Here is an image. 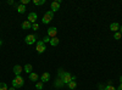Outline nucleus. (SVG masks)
<instances>
[{"label": "nucleus", "instance_id": "f257e3e1", "mask_svg": "<svg viewBox=\"0 0 122 90\" xmlns=\"http://www.w3.org/2000/svg\"><path fill=\"white\" fill-rule=\"evenodd\" d=\"M25 85V79L21 77V76H16L14 79H12V86L15 89L17 88H22Z\"/></svg>", "mask_w": 122, "mask_h": 90}, {"label": "nucleus", "instance_id": "f03ea898", "mask_svg": "<svg viewBox=\"0 0 122 90\" xmlns=\"http://www.w3.org/2000/svg\"><path fill=\"white\" fill-rule=\"evenodd\" d=\"M53 18H54V12L51 11V10H49V11H46V12L44 14V16H43V18H42V22H43L44 24H48V23L51 22Z\"/></svg>", "mask_w": 122, "mask_h": 90}, {"label": "nucleus", "instance_id": "7ed1b4c3", "mask_svg": "<svg viewBox=\"0 0 122 90\" xmlns=\"http://www.w3.org/2000/svg\"><path fill=\"white\" fill-rule=\"evenodd\" d=\"M75 78H76V77L71 76V73H68V72H65V73L62 74V77H61L60 79L62 81V83H64V84H68L71 81H75Z\"/></svg>", "mask_w": 122, "mask_h": 90}, {"label": "nucleus", "instance_id": "20e7f679", "mask_svg": "<svg viewBox=\"0 0 122 90\" xmlns=\"http://www.w3.org/2000/svg\"><path fill=\"white\" fill-rule=\"evenodd\" d=\"M36 50L38 54H43L45 50H46V46H45V43L43 40H38L37 42V45H36Z\"/></svg>", "mask_w": 122, "mask_h": 90}, {"label": "nucleus", "instance_id": "39448f33", "mask_svg": "<svg viewBox=\"0 0 122 90\" xmlns=\"http://www.w3.org/2000/svg\"><path fill=\"white\" fill-rule=\"evenodd\" d=\"M37 38H38V35H37V34H29V35H27V37H26L25 42H26V44H27V45H33V44L37 42Z\"/></svg>", "mask_w": 122, "mask_h": 90}, {"label": "nucleus", "instance_id": "423d86ee", "mask_svg": "<svg viewBox=\"0 0 122 90\" xmlns=\"http://www.w3.org/2000/svg\"><path fill=\"white\" fill-rule=\"evenodd\" d=\"M60 5H61V0H55V1H53L51 5H50V9H51L53 12L59 11V10H60Z\"/></svg>", "mask_w": 122, "mask_h": 90}, {"label": "nucleus", "instance_id": "0eeeda50", "mask_svg": "<svg viewBox=\"0 0 122 90\" xmlns=\"http://www.w3.org/2000/svg\"><path fill=\"white\" fill-rule=\"evenodd\" d=\"M37 18H38V15H37L36 12H29V14H28V17H27V21L33 24V23H36Z\"/></svg>", "mask_w": 122, "mask_h": 90}, {"label": "nucleus", "instance_id": "6e6552de", "mask_svg": "<svg viewBox=\"0 0 122 90\" xmlns=\"http://www.w3.org/2000/svg\"><path fill=\"white\" fill-rule=\"evenodd\" d=\"M56 34H57V28H56V27H50V28H48V37L55 38Z\"/></svg>", "mask_w": 122, "mask_h": 90}, {"label": "nucleus", "instance_id": "1a4fd4ad", "mask_svg": "<svg viewBox=\"0 0 122 90\" xmlns=\"http://www.w3.org/2000/svg\"><path fill=\"white\" fill-rule=\"evenodd\" d=\"M50 81V73L49 72H45L42 74V78H40V82H43V83H46Z\"/></svg>", "mask_w": 122, "mask_h": 90}, {"label": "nucleus", "instance_id": "9d476101", "mask_svg": "<svg viewBox=\"0 0 122 90\" xmlns=\"http://www.w3.org/2000/svg\"><path fill=\"white\" fill-rule=\"evenodd\" d=\"M22 69H23V67H22V66L16 65V66L14 67V69H12V71H14V73H15L16 76H20V74L22 73Z\"/></svg>", "mask_w": 122, "mask_h": 90}, {"label": "nucleus", "instance_id": "9b49d317", "mask_svg": "<svg viewBox=\"0 0 122 90\" xmlns=\"http://www.w3.org/2000/svg\"><path fill=\"white\" fill-rule=\"evenodd\" d=\"M118 29H120V24H118L117 22H112V23L110 24V31H112V32L116 33Z\"/></svg>", "mask_w": 122, "mask_h": 90}, {"label": "nucleus", "instance_id": "f8f14e48", "mask_svg": "<svg viewBox=\"0 0 122 90\" xmlns=\"http://www.w3.org/2000/svg\"><path fill=\"white\" fill-rule=\"evenodd\" d=\"M29 81L30 82H38V79H39V76L37 74V73H34V72H32V73H29Z\"/></svg>", "mask_w": 122, "mask_h": 90}, {"label": "nucleus", "instance_id": "ddd939ff", "mask_svg": "<svg viewBox=\"0 0 122 90\" xmlns=\"http://www.w3.org/2000/svg\"><path fill=\"white\" fill-rule=\"evenodd\" d=\"M22 29H32V23L28 22L27 19L22 22Z\"/></svg>", "mask_w": 122, "mask_h": 90}, {"label": "nucleus", "instance_id": "4468645a", "mask_svg": "<svg viewBox=\"0 0 122 90\" xmlns=\"http://www.w3.org/2000/svg\"><path fill=\"white\" fill-rule=\"evenodd\" d=\"M59 38L57 37H55V38H51V39H50V45H51V46H57L59 45Z\"/></svg>", "mask_w": 122, "mask_h": 90}, {"label": "nucleus", "instance_id": "2eb2a0df", "mask_svg": "<svg viewBox=\"0 0 122 90\" xmlns=\"http://www.w3.org/2000/svg\"><path fill=\"white\" fill-rule=\"evenodd\" d=\"M32 69H33V67H32V65H30V63H27V65L23 67V71L27 72L28 74H29V73H32Z\"/></svg>", "mask_w": 122, "mask_h": 90}, {"label": "nucleus", "instance_id": "dca6fc26", "mask_svg": "<svg viewBox=\"0 0 122 90\" xmlns=\"http://www.w3.org/2000/svg\"><path fill=\"white\" fill-rule=\"evenodd\" d=\"M62 85H64L62 81H61L60 78H56V81H55V88H56V89H60Z\"/></svg>", "mask_w": 122, "mask_h": 90}, {"label": "nucleus", "instance_id": "f3484780", "mask_svg": "<svg viewBox=\"0 0 122 90\" xmlns=\"http://www.w3.org/2000/svg\"><path fill=\"white\" fill-rule=\"evenodd\" d=\"M25 11H26L25 5H21V4H20V5L17 6V12H18V14H25Z\"/></svg>", "mask_w": 122, "mask_h": 90}, {"label": "nucleus", "instance_id": "a211bd4d", "mask_svg": "<svg viewBox=\"0 0 122 90\" xmlns=\"http://www.w3.org/2000/svg\"><path fill=\"white\" fill-rule=\"evenodd\" d=\"M67 86H68L70 89H72V90L76 89V88H77V83H76V81H71V82L67 84Z\"/></svg>", "mask_w": 122, "mask_h": 90}, {"label": "nucleus", "instance_id": "6ab92c4d", "mask_svg": "<svg viewBox=\"0 0 122 90\" xmlns=\"http://www.w3.org/2000/svg\"><path fill=\"white\" fill-rule=\"evenodd\" d=\"M33 4H34V5H37V6L44 5V4H45V0H33Z\"/></svg>", "mask_w": 122, "mask_h": 90}, {"label": "nucleus", "instance_id": "aec40b11", "mask_svg": "<svg viewBox=\"0 0 122 90\" xmlns=\"http://www.w3.org/2000/svg\"><path fill=\"white\" fill-rule=\"evenodd\" d=\"M43 88H44L43 82H37V84H36V89H38V90H42Z\"/></svg>", "mask_w": 122, "mask_h": 90}, {"label": "nucleus", "instance_id": "412c9836", "mask_svg": "<svg viewBox=\"0 0 122 90\" xmlns=\"http://www.w3.org/2000/svg\"><path fill=\"white\" fill-rule=\"evenodd\" d=\"M0 90H9L6 83H0Z\"/></svg>", "mask_w": 122, "mask_h": 90}, {"label": "nucleus", "instance_id": "4be33fe9", "mask_svg": "<svg viewBox=\"0 0 122 90\" xmlns=\"http://www.w3.org/2000/svg\"><path fill=\"white\" fill-rule=\"evenodd\" d=\"M121 37H122V34H121L120 32H116V33L114 34V38L116 39V40H120V39H121Z\"/></svg>", "mask_w": 122, "mask_h": 90}, {"label": "nucleus", "instance_id": "5701e85b", "mask_svg": "<svg viewBox=\"0 0 122 90\" xmlns=\"http://www.w3.org/2000/svg\"><path fill=\"white\" fill-rule=\"evenodd\" d=\"M32 29H33V31H38V29H39V24L38 23H33L32 24Z\"/></svg>", "mask_w": 122, "mask_h": 90}, {"label": "nucleus", "instance_id": "b1692460", "mask_svg": "<svg viewBox=\"0 0 122 90\" xmlns=\"http://www.w3.org/2000/svg\"><path fill=\"white\" fill-rule=\"evenodd\" d=\"M105 90H116V88L112 86V85H106L105 86Z\"/></svg>", "mask_w": 122, "mask_h": 90}, {"label": "nucleus", "instance_id": "393cba45", "mask_svg": "<svg viewBox=\"0 0 122 90\" xmlns=\"http://www.w3.org/2000/svg\"><path fill=\"white\" fill-rule=\"evenodd\" d=\"M50 39H51V38L46 35V37H44V38H43V42H44V43H50Z\"/></svg>", "mask_w": 122, "mask_h": 90}, {"label": "nucleus", "instance_id": "a878e982", "mask_svg": "<svg viewBox=\"0 0 122 90\" xmlns=\"http://www.w3.org/2000/svg\"><path fill=\"white\" fill-rule=\"evenodd\" d=\"M29 3V0H21V3H20V4H21V5H27Z\"/></svg>", "mask_w": 122, "mask_h": 90}, {"label": "nucleus", "instance_id": "bb28decb", "mask_svg": "<svg viewBox=\"0 0 122 90\" xmlns=\"http://www.w3.org/2000/svg\"><path fill=\"white\" fill-rule=\"evenodd\" d=\"M98 89H99V90H105V86L101 85V84H99V85H98Z\"/></svg>", "mask_w": 122, "mask_h": 90}, {"label": "nucleus", "instance_id": "cd10ccee", "mask_svg": "<svg viewBox=\"0 0 122 90\" xmlns=\"http://www.w3.org/2000/svg\"><path fill=\"white\" fill-rule=\"evenodd\" d=\"M7 4H9V5H15V3H14V1H11V0H9Z\"/></svg>", "mask_w": 122, "mask_h": 90}, {"label": "nucleus", "instance_id": "c85d7f7f", "mask_svg": "<svg viewBox=\"0 0 122 90\" xmlns=\"http://www.w3.org/2000/svg\"><path fill=\"white\" fill-rule=\"evenodd\" d=\"M118 89H120V90H122V82H121V84H120V86H118Z\"/></svg>", "mask_w": 122, "mask_h": 90}, {"label": "nucleus", "instance_id": "c756f323", "mask_svg": "<svg viewBox=\"0 0 122 90\" xmlns=\"http://www.w3.org/2000/svg\"><path fill=\"white\" fill-rule=\"evenodd\" d=\"M120 33H121V34H122V26H121V27H120Z\"/></svg>", "mask_w": 122, "mask_h": 90}, {"label": "nucleus", "instance_id": "7c9ffc66", "mask_svg": "<svg viewBox=\"0 0 122 90\" xmlns=\"http://www.w3.org/2000/svg\"><path fill=\"white\" fill-rule=\"evenodd\" d=\"M9 90H16L15 88H9Z\"/></svg>", "mask_w": 122, "mask_h": 90}, {"label": "nucleus", "instance_id": "2f4dec72", "mask_svg": "<svg viewBox=\"0 0 122 90\" xmlns=\"http://www.w3.org/2000/svg\"><path fill=\"white\" fill-rule=\"evenodd\" d=\"M3 45V40H0V46H1Z\"/></svg>", "mask_w": 122, "mask_h": 90}, {"label": "nucleus", "instance_id": "473e14b6", "mask_svg": "<svg viewBox=\"0 0 122 90\" xmlns=\"http://www.w3.org/2000/svg\"><path fill=\"white\" fill-rule=\"evenodd\" d=\"M120 81H121V82H122V76H121V77H120Z\"/></svg>", "mask_w": 122, "mask_h": 90}]
</instances>
